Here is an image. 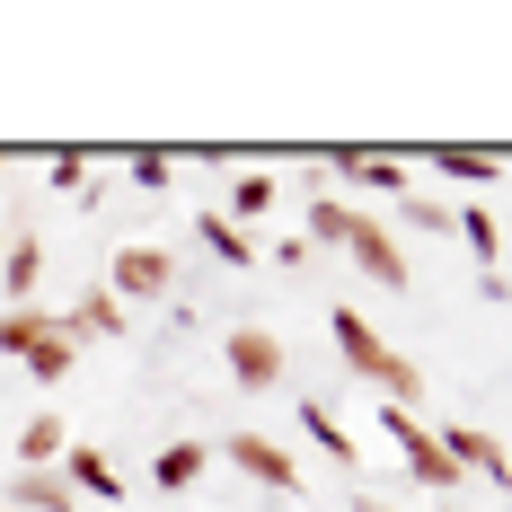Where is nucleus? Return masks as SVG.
I'll return each instance as SVG.
<instances>
[{
	"label": "nucleus",
	"instance_id": "obj_1",
	"mask_svg": "<svg viewBox=\"0 0 512 512\" xmlns=\"http://www.w3.org/2000/svg\"><path fill=\"white\" fill-rule=\"evenodd\" d=\"M327 336H336V362H345L354 380H371V389H380V407H415V398H424V371H415V354H398V345H389V336H380L354 301L327 309Z\"/></svg>",
	"mask_w": 512,
	"mask_h": 512
},
{
	"label": "nucleus",
	"instance_id": "obj_2",
	"mask_svg": "<svg viewBox=\"0 0 512 512\" xmlns=\"http://www.w3.org/2000/svg\"><path fill=\"white\" fill-rule=\"evenodd\" d=\"M371 424H380V433L398 442V460H407V477H415V486H468L460 468H451V451L433 442V424H424L415 407H380Z\"/></svg>",
	"mask_w": 512,
	"mask_h": 512
},
{
	"label": "nucleus",
	"instance_id": "obj_3",
	"mask_svg": "<svg viewBox=\"0 0 512 512\" xmlns=\"http://www.w3.org/2000/svg\"><path fill=\"white\" fill-rule=\"evenodd\" d=\"M212 460L256 477V486H274V495H292L301 486V460H292V442H274V433H221L212 442Z\"/></svg>",
	"mask_w": 512,
	"mask_h": 512
},
{
	"label": "nucleus",
	"instance_id": "obj_4",
	"mask_svg": "<svg viewBox=\"0 0 512 512\" xmlns=\"http://www.w3.org/2000/svg\"><path fill=\"white\" fill-rule=\"evenodd\" d=\"M345 256H354L380 292H407V283H415V274H407V248H398V230H389L380 212H362V204H354V221H345Z\"/></svg>",
	"mask_w": 512,
	"mask_h": 512
},
{
	"label": "nucleus",
	"instance_id": "obj_5",
	"mask_svg": "<svg viewBox=\"0 0 512 512\" xmlns=\"http://www.w3.org/2000/svg\"><path fill=\"white\" fill-rule=\"evenodd\" d=\"M433 442L451 451V468H460V477H486L495 495H512V451L486 433V424H460V415H442V424H433Z\"/></svg>",
	"mask_w": 512,
	"mask_h": 512
},
{
	"label": "nucleus",
	"instance_id": "obj_6",
	"mask_svg": "<svg viewBox=\"0 0 512 512\" xmlns=\"http://www.w3.org/2000/svg\"><path fill=\"white\" fill-rule=\"evenodd\" d=\"M106 292H115L124 309H133V301H168V292H177V256H168V248H142V239L115 248V256H106Z\"/></svg>",
	"mask_w": 512,
	"mask_h": 512
},
{
	"label": "nucleus",
	"instance_id": "obj_7",
	"mask_svg": "<svg viewBox=\"0 0 512 512\" xmlns=\"http://www.w3.org/2000/svg\"><path fill=\"white\" fill-rule=\"evenodd\" d=\"M221 362H230V380H239L248 398H265V389H283V371H292V354H283V336H274V327H230V345H221Z\"/></svg>",
	"mask_w": 512,
	"mask_h": 512
},
{
	"label": "nucleus",
	"instance_id": "obj_8",
	"mask_svg": "<svg viewBox=\"0 0 512 512\" xmlns=\"http://www.w3.org/2000/svg\"><path fill=\"white\" fill-rule=\"evenodd\" d=\"M318 159H327L354 195H389V204H407V195H415V168L398 151H354V142H345V151H318Z\"/></svg>",
	"mask_w": 512,
	"mask_h": 512
},
{
	"label": "nucleus",
	"instance_id": "obj_9",
	"mask_svg": "<svg viewBox=\"0 0 512 512\" xmlns=\"http://www.w3.org/2000/svg\"><path fill=\"white\" fill-rule=\"evenodd\" d=\"M62 318H71V336H80V345H124V336H133V309L115 301L106 283H98V292H80Z\"/></svg>",
	"mask_w": 512,
	"mask_h": 512
},
{
	"label": "nucleus",
	"instance_id": "obj_10",
	"mask_svg": "<svg viewBox=\"0 0 512 512\" xmlns=\"http://www.w3.org/2000/svg\"><path fill=\"white\" fill-rule=\"evenodd\" d=\"M53 336H62V309H0V362H18V371H27Z\"/></svg>",
	"mask_w": 512,
	"mask_h": 512
},
{
	"label": "nucleus",
	"instance_id": "obj_11",
	"mask_svg": "<svg viewBox=\"0 0 512 512\" xmlns=\"http://www.w3.org/2000/svg\"><path fill=\"white\" fill-rule=\"evenodd\" d=\"M62 477H71V495H80V504H124V495H133V486L115 477V460L89 451V442H71V451H62Z\"/></svg>",
	"mask_w": 512,
	"mask_h": 512
},
{
	"label": "nucleus",
	"instance_id": "obj_12",
	"mask_svg": "<svg viewBox=\"0 0 512 512\" xmlns=\"http://www.w3.org/2000/svg\"><path fill=\"white\" fill-rule=\"evenodd\" d=\"M0 504L9 512H80V495H71L62 468H18V477L0 486Z\"/></svg>",
	"mask_w": 512,
	"mask_h": 512
},
{
	"label": "nucleus",
	"instance_id": "obj_13",
	"mask_svg": "<svg viewBox=\"0 0 512 512\" xmlns=\"http://www.w3.org/2000/svg\"><path fill=\"white\" fill-rule=\"evenodd\" d=\"M0 292H9V309H36V292H45V239H9L0 248Z\"/></svg>",
	"mask_w": 512,
	"mask_h": 512
},
{
	"label": "nucleus",
	"instance_id": "obj_14",
	"mask_svg": "<svg viewBox=\"0 0 512 512\" xmlns=\"http://www.w3.org/2000/svg\"><path fill=\"white\" fill-rule=\"evenodd\" d=\"M274 212H283V177H274V168H248V177L230 186L221 221H230V230H256V221H274Z\"/></svg>",
	"mask_w": 512,
	"mask_h": 512
},
{
	"label": "nucleus",
	"instance_id": "obj_15",
	"mask_svg": "<svg viewBox=\"0 0 512 512\" xmlns=\"http://www.w3.org/2000/svg\"><path fill=\"white\" fill-rule=\"evenodd\" d=\"M212 477V442H168L151 460V495H195Z\"/></svg>",
	"mask_w": 512,
	"mask_h": 512
},
{
	"label": "nucleus",
	"instance_id": "obj_16",
	"mask_svg": "<svg viewBox=\"0 0 512 512\" xmlns=\"http://www.w3.org/2000/svg\"><path fill=\"white\" fill-rule=\"evenodd\" d=\"M301 433H309V442H318V451H327V460H336V468H345V477L362 486V442L345 433V424H336V407H318V398H301Z\"/></svg>",
	"mask_w": 512,
	"mask_h": 512
},
{
	"label": "nucleus",
	"instance_id": "obj_17",
	"mask_svg": "<svg viewBox=\"0 0 512 512\" xmlns=\"http://www.w3.org/2000/svg\"><path fill=\"white\" fill-rule=\"evenodd\" d=\"M424 168H433V177H460V186H495L504 151H468V142H433V151H424Z\"/></svg>",
	"mask_w": 512,
	"mask_h": 512
},
{
	"label": "nucleus",
	"instance_id": "obj_18",
	"mask_svg": "<svg viewBox=\"0 0 512 512\" xmlns=\"http://www.w3.org/2000/svg\"><path fill=\"white\" fill-rule=\"evenodd\" d=\"M309 230H301V239H309V256H318V248H345V221H354V195H327V186H318V195H309Z\"/></svg>",
	"mask_w": 512,
	"mask_h": 512
},
{
	"label": "nucleus",
	"instance_id": "obj_19",
	"mask_svg": "<svg viewBox=\"0 0 512 512\" xmlns=\"http://www.w3.org/2000/svg\"><path fill=\"white\" fill-rule=\"evenodd\" d=\"M62 451H71V424L62 415H27L18 424V468H53Z\"/></svg>",
	"mask_w": 512,
	"mask_h": 512
},
{
	"label": "nucleus",
	"instance_id": "obj_20",
	"mask_svg": "<svg viewBox=\"0 0 512 512\" xmlns=\"http://www.w3.org/2000/svg\"><path fill=\"white\" fill-rule=\"evenodd\" d=\"M451 239H468V256H477V274H495V256H504V239H495V212H486V204H451Z\"/></svg>",
	"mask_w": 512,
	"mask_h": 512
},
{
	"label": "nucleus",
	"instance_id": "obj_21",
	"mask_svg": "<svg viewBox=\"0 0 512 512\" xmlns=\"http://www.w3.org/2000/svg\"><path fill=\"white\" fill-rule=\"evenodd\" d=\"M195 239H204V248L221 256V265H230V274H248V265H256V239H248V230H230V221H221V212H204V221H195Z\"/></svg>",
	"mask_w": 512,
	"mask_h": 512
},
{
	"label": "nucleus",
	"instance_id": "obj_22",
	"mask_svg": "<svg viewBox=\"0 0 512 512\" xmlns=\"http://www.w3.org/2000/svg\"><path fill=\"white\" fill-rule=\"evenodd\" d=\"M398 212H407V230H424V239H451V204H433L424 186H415V195H407Z\"/></svg>",
	"mask_w": 512,
	"mask_h": 512
},
{
	"label": "nucleus",
	"instance_id": "obj_23",
	"mask_svg": "<svg viewBox=\"0 0 512 512\" xmlns=\"http://www.w3.org/2000/svg\"><path fill=\"white\" fill-rule=\"evenodd\" d=\"M168 177H177V151H133V186L142 195H168Z\"/></svg>",
	"mask_w": 512,
	"mask_h": 512
},
{
	"label": "nucleus",
	"instance_id": "obj_24",
	"mask_svg": "<svg viewBox=\"0 0 512 512\" xmlns=\"http://www.w3.org/2000/svg\"><path fill=\"white\" fill-rule=\"evenodd\" d=\"M45 168H53V186H62V195H80V186H89V168H98V159H89V151H53Z\"/></svg>",
	"mask_w": 512,
	"mask_h": 512
},
{
	"label": "nucleus",
	"instance_id": "obj_25",
	"mask_svg": "<svg viewBox=\"0 0 512 512\" xmlns=\"http://www.w3.org/2000/svg\"><path fill=\"white\" fill-rule=\"evenodd\" d=\"M354 512H398V504H380V495H354Z\"/></svg>",
	"mask_w": 512,
	"mask_h": 512
},
{
	"label": "nucleus",
	"instance_id": "obj_26",
	"mask_svg": "<svg viewBox=\"0 0 512 512\" xmlns=\"http://www.w3.org/2000/svg\"><path fill=\"white\" fill-rule=\"evenodd\" d=\"M0 168H9V151H0Z\"/></svg>",
	"mask_w": 512,
	"mask_h": 512
},
{
	"label": "nucleus",
	"instance_id": "obj_27",
	"mask_svg": "<svg viewBox=\"0 0 512 512\" xmlns=\"http://www.w3.org/2000/svg\"><path fill=\"white\" fill-rule=\"evenodd\" d=\"M0 248H9V239H0Z\"/></svg>",
	"mask_w": 512,
	"mask_h": 512
},
{
	"label": "nucleus",
	"instance_id": "obj_28",
	"mask_svg": "<svg viewBox=\"0 0 512 512\" xmlns=\"http://www.w3.org/2000/svg\"><path fill=\"white\" fill-rule=\"evenodd\" d=\"M0 512H9V504H0Z\"/></svg>",
	"mask_w": 512,
	"mask_h": 512
}]
</instances>
